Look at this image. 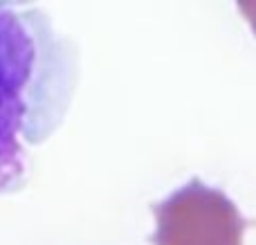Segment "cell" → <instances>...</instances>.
Listing matches in <instances>:
<instances>
[{
	"instance_id": "2",
	"label": "cell",
	"mask_w": 256,
	"mask_h": 245,
	"mask_svg": "<svg viewBox=\"0 0 256 245\" xmlns=\"http://www.w3.org/2000/svg\"><path fill=\"white\" fill-rule=\"evenodd\" d=\"M155 245H243L248 220L222 192L194 178L155 207Z\"/></svg>"
},
{
	"instance_id": "3",
	"label": "cell",
	"mask_w": 256,
	"mask_h": 245,
	"mask_svg": "<svg viewBox=\"0 0 256 245\" xmlns=\"http://www.w3.org/2000/svg\"><path fill=\"white\" fill-rule=\"evenodd\" d=\"M240 9H243L245 16L252 20V25H254V30H256V2H243V4H240Z\"/></svg>"
},
{
	"instance_id": "1",
	"label": "cell",
	"mask_w": 256,
	"mask_h": 245,
	"mask_svg": "<svg viewBox=\"0 0 256 245\" xmlns=\"http://www.w3.org/2000/svg\"><path fill=\"white\" fill-rule=\"evenodd\" d=\"M79 54L43 9L0 2V196L27 182L30 148L43 144L70 108Z\"/></svg>"
}]
</instances>
